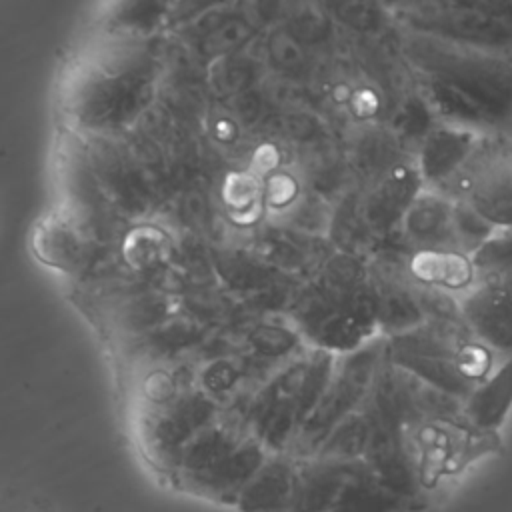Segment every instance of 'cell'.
<instances>
[{"label":"cell","mask_w":512,"mask_h":512,"mask_svg":"<svg viewBox=\"0 0 512 512\" xmlns=\"http://www.w3.org/2000/svg\"><path fill=\"white\" fill-rule=\"evenodd\" d=\"M414 86L438 122L480 134L512 128V58L420 36L396 26Z\"/></svg>","instance_id":"obj_1"},{"label":"cell","mask_w":512,"mask_h":512,"mask_svg":"<svg viewBox=\"0 0 512 512\" xmlns=\"http://www.w3.org/2000/svg\"><path fill=\"white\" fill-rule=\"evenodd\" d=\"M288 316L302 342L346 354L380 336L368 258L332 250L296 286Z\"/></svg>","instance_id":"obj_2"},{"label":"cell","mask_w":512,"mask_h":512,"mask_svg":"<svg viewBox=\"0 0 512 512\" xmlns=\"http://www.w3.org/2000/svg\"><path fill=\"white\" fill-rule=\"evenodd\" d=\"M156 84V64L148 50L132 42L88 54L70 74L66 110L86 130H116L148 106Z\"/></svg>","instance_id":"obj_3"},{"label":"cell","mask_w":512,"mask_h":512,"mask_svg":"<svg viewBox=\"0 0 512 512\" xmlns=\"http://www.w3.org/2000/svg\"><path fill=\"white\" fill-rule=\"evenodd\" d=\"M386 358L458 400H464L502 362L470 332L464 318H428L412 330L388 336Z\"/></svg>","instance_id":"obj_4"},{"label":"cell","mask_w":512,"mask_h":512,"mask_svg":"<svg viewBox=\"0 0 512 512\" xmlns=\"http://www.w3.org/2000/svg\"><path fill=\"white\" fill-rule=\"evenodd\" d=\"M336 354L304 346L234 410L268 452H290L334 370Z\"/></svg>","instance_id":"obj_5"},{"label":"cell","mask_w":512,"mask_h":512,"mask_svg":"<svg viewBox=\"0 0 512 512\" xmlns=\"http://www.w3.org/2000/svg\"><path fill=\"white\" fill-rule=\"evenodd\" d=\"M268 454L236 412H220L188 442L172 480L192 496L234 506Z\"/></svg>","instance_id":"obj_6"},{"label":"cell","mask_w":512,"mask_h":512,"mask_svg":"<svg viewBox=\"0 0 512 512\" xmlns=\"http://www.w3.org/2000/svg\"><path fill=\"white\" fill-rule=\"evenodd\" d=\"M408 444L418 482L428 498L438 484L502 448L498 432L478 430L462 414L434 416L420 422L408 434Z\"/></svg>","instance_id":"obj_7"},{"label":"cell","mask_w":512,"mask_h":512,"mask_svg":"<svg viewBox=\"0 0 512 512\" xmlns=\"http://www.w3.org/2000/svg\"><path fill=\"white\" fill-rule=\"evenodd\" d=\"M384 352L386 338L376 336L352 352L336 354L332 376L314 412L310 414L300 436L290 448V454L294 458L314 456L324 440L332 434V430L354 410L360 408V404L368 396Z\"/></svg>","instance_id":"obj_8"},{"label":"cell","mask_w":512,"mask_h":512,"mask_svg":"<svg viewBox=\"0 0 512 512\" xmlns=\"http://www.w3.org/2000/svg\"><path fill=\"white\" fill-rule=\"evenodd\" d=\"M436 192L466 202L496 230L512 228V140L504 134H484Z\"/></svg>","instance_id":"obj_9"},{"label":"cell","mask_w":512,"mask_h":512,"mask_svg":"<svg viewBox=\"0 0 512 512\" xmlns=\"http://www.w3.org/2000/svg\"><path fill=\"white\" fill-rule=\"evenodd\" d=\"M392 20L398 28L420 36L512 58V20L486 10L442 0H416L392 12Z\"/></svg>","instance_id":"obj_10"},{"label":"cell","mask_w":512,"mask_h":512,"mask_svg":"<svg viewBox=\"0 0 512 512\" xmlns=\"http://www.w3.org/2000/svg\"><path fill=\"white\" fill-rule=\"evenodd\" d=\"M218 416L216 402L202 390L188 388L156 400L142 432L152 460L172 478L188 442Z\"/></svg>","instance_id":"obj_11"},{"label":"cell","mask_w":512,"mask_h":512,"mask_svg":"<svg viewBox=\"0 0 512 512\" xmlns=\"http://www.w3.org/2000/svg\"><path fill=\"white\" fill-rule=\"evenodd\" d=\"M470 332L502 360L512 356V260L476 268L474 284L458 298Z\"/></svg>","instance_id":"obj_12"},{"label":"cell","mask_w":512,"mask_h":512,"mask_svg":"<svg viewBox=\"0 0 512 512\" xmlns=\"http://www.w3.org/2000/svg\"><path fill=\"white\" fill-rule=\"evenodd\" d=\"M424 188L414 156L398 162L368 186L358 188V212L376 246L400 226Z\"/></svg>","instance_id":"obj_13"},{"label":"cell","mask_w":512,"mask_h":512,"mask_svg":"<svg viewBox=\"0 0 512 512\" xmlns=\"http://www.w3.org/2000/svg\"><path fill=\"white\" fill-rule=\"evenodd\" d=\"M430 502L390 488L364 458H350L326 512H426Z\"/></svg>","instance_id":"obj_14"},{"label":"cell","mask_w":512,"mask_h":512,"mask_svg":"<svg viewBox=\"0 0 512 512\" xmlns=\"http://www.w3.org/2000/svg\"><path fill=\"white\" fill-rule=\"evenodd\" d=\"M452 208L454 200L436 190L424 188L416 196L394 230L408 254L414 250H458L452 230Z\"/></svg>","instance_id":"obj_15"},{"label":"cell","mask_w":512,"mask_h":512,"mask_svg":"<svg viewBox=\"0 0 512 512\" xmlns=\"http://www.w3.org/2000/svg\"><path fill=\"white\" fill-rule=\"evenodd\" d=\"M482 136L462 126L436 122L414 154L424 186L438 190L466 162Z\"/></svg>","instance_id":"obj_16"},{"label":"cell","mask_w":512,"mask_h":512,"mask_svg":"<svg viewBox=\"0 0 512 512\" xmlns=\"http://www.w3.org/2000/svg\"><path fill=\"white\" fill-rule=\"evenodd\" d=\"M410 156L414 154L386 124L356 126L348 150V166L352 180L356 182L354 186H368Z\"/></svg>","instance_id":"obj_17"},{"label":"cell","mask_w":512,"mask_h":512,"mask_svg":"<svg viewBox=\"0 0 512 512\" xmlns=\"http://www.w3.org/2000/svg\"><path fill=\"white\" fill-rule=\"evenodd\" d=\"M294 476L296 458L290 452H270L242 488L234 508L238 512H288Z\"/></svg>","instance_id":"obj_18"},{"label":"cell","mask_w":512,"mask_h":512,"mask_svg":"<svg viewBox=\"0 0 512 512\" xmlns=\"http://www.w3.org/2000/svg\"><path fill=\"white\" fill-rule=\"evenodd\" d=\"M410 278L428 288L460 298L476 278L472 256L460 250H414L406 258Z\"/></svg>","instance_id":"obj_19"},{"label":"cell","mask_w":512,"mask_h":512,"mask_svg":"<svg viewBox=\"0 0 512 512\" xmlns=\"http://www.w3.org/2000/svg\"><path fill=\"white\" fill-rule=\"evenodd\" d=\"M512 408V356L480 382L464 400L462 416L478 430L498 432Z\"/></svg>","instance_id":"obj_20"},{"label":"cell","mask_w":512,"mask_h":512,"mask_svg":"<svg viewBox=\"0 0 512 512\" xmlns=\"http://www.w3.org/2000/svg\"><path fill=\"white\" fill-rule=\"evenodd\" d=\"M176 0H106L102 26L124 38H142L170 24Z\"/></svg>","instance_id":"obj_21"},{"label":"cell","mask_w":512,"mask_h":512,"mask_svg":"<svg viewBox=\"0 0 512 512\" xmlns=\"http://www.w3.org/2000/svg\"><path fill=\"white\" fill-rule=\"evenodd\" d=\"M452 230L456 248L468 256L482 248V244L496 232V228L484 220L472 206L462 200H454Z\"/></svg>","instance_id":"obj_22"},{"label":"cell","mask_w":512,"mask_h":512,"mask_svg":"<svg viewBox=\"0 0 512 512\" xmlns=\"http://www.w3.org/2000/svg\"><path fill=\"white\" fill-rule=\"evenodd\" d=\"M228 0H176L174 12L170 18V24H180L190 18H196L202 12H208L212 8H218L226 4Z\"/></svg>","instance_id":"obj_23"}]
</instances>
